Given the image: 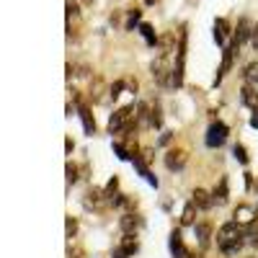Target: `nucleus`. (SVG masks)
<instances>
[{"label":"nucleus","mask_w":258,"mask_h":258,"mask_svg":"<svg viewBox=\"0 0 258 258\" xmlns=\"http://www.w3.org/2000/svg\"><path fill=\"white\" fill-rule=\"evenodd\" d=\"M245 243V227L238 220H230L217 230V248L225 255H235Z\"/></svg>","instance_id":"obj_1"},{"label":"nucleus","mask_w":258,"mask_h":258,"mask_svg":"<svg viewBox=\"0 0 258 258\" xmlns=\"http://www.w3.org/2000/svg\"><path fill=\"white\" fill-rule=\"evenodd\" d=\"M132 111H135V106H124V109L114 111L111 119H109V132H111V135H116V132H129V129L137 124V119H135Z\"/></svg>","instance_id":"obj_2"},{"label":"nucleus","mask_w":258,"mask_h":258,"mask_svg":"<svg viewBox=\"0 0 258 258\" xmlns=\"http://www.w3.org/2000/svg\"><path fill=\"white\" fill-rule=\"evenodd\" d=\"M225 140H227V126H225L222 121H214V124L207 129V145H209V147H220Z\"/></svg>","instance_id":"obj_3"},{"label":"nucleus","mask_w":258,"mask_h":258,"mask_svg":"<svg viewBox=\"0 0 258 258\" xmlns=\"http://www.w3.org/2000/svg\"><path fill=\"white\" fill-rule=\"evenodd\" d=\"M240 47L238 44H235V41H232V44L230 47H225V54H222V64H220V70H217V78H214V83H220L227 73H230V68H232V59H235V52H238Z\"/></svg>","instance_id":"obj_4"},{"label":"nucleus","mask_w":258,"mask_h":258,"mask_svg":"<svg viewBox=\"0 0 258 258\" xmlns=\"http://www.w3.org/2000/svg\"><path fill=\"white\" fill-rule=\"evenodd\" d=\"M186 160H188V155L183 153V150H170V153L165 155V168L168 170H181L186 165Z\"/></svg>","instance_id":"obj_5"},{"label":"nucleus","mask_w":258,"mask_h":258,"mask_svg":"<svg viewBox=\"0 0 258 258\" xmlns=\"http://www.w3.org/2000/svg\"><path fill=\"white\" fill-rule=\"evenodd\" d=\"M140 225H142V220L137 217L135 212H126V214H121V217H119V230L121 232H137Z\"/></svg>","instance_id":"obj_6"},{"label":"nucleus","mask_w":258,"mask_h":258,"mask_svg":"<svg viewBox=\"0 0 258 258\" xmlns=\"http://www.w3.org/2000/svg\"><path fill=\"white\" fill-rule=\"evenodd\" d=\"M250 36H253L250 21H248V18H240V21H238V29H235V39H232V41L240 47V44H245V41H248Z\"/></svg>","instance_id":"obj_7"},{"label":"nucleus","mask_w":258,"mask_h":258,"mask_svg":"<svg viewBox=\"0 0 258 258\" xmlns=\"http://www.w3.org/2000/svg\"><path fill=\"white\" fill-rule=\"evenodd\" d=\"M106 202H109V199H106V194L103 191H98V188H91L88 194H85V207H93V209H101Z\"/></svg>","instance_id":"obj_8"},{"label":"nucleus","mask_w":258,"mask_h":258,"mask_svg":"<svg viewBox=\"0 0 258 258\" xmlns=\"http://www.w3.org/2000/svg\"><path fill=\"white\" fill-rule=\"evenodd\" d=\"M191 202L197 204L199 209H209V207L214 204V199H212V194H207L204 188H197V191H194V194H191Z\"/></svg>","instance_id":"obj_9"},{"label":"nucleus","mask_w":258,"mask_h":258,"mask_svg":"<svg viewBox=\"0 0 258 258\" xmlns=\"http://www.w3.org/2000/svg\"><path fill=\"white\" fill-rule=\"evenodd\" d=\"M240 101L245 103V106H250V109H258V93H255V88L250 83H245L243 85V91H240Z\"/></svg>","instance_id":"obj_10"},{"label":"nucleus","mask_w":258,"mask_h":258,"mask_svg":"<svg viewBox=\"0 0 258 258\" xmlns=\"http://www.w3.org/2000/svg\"><path fill=\"white\" fill-rule=\"evenodd\" d=\"M126 255H135L137 250H140V243H137V238H135V232H124V240H121V245H119Z\"/></svg>","instance_id":"obj_11"},{"label":"nucleus","mask_w":258,"mask_h":258,"mask_svg":"<svg viewBox=\"0 0 258 258\" xmlns=\"http://www.w3.org/2000/svg\"><path fill=\"white\" fill-rule=\"evenodd\" d=\"M227 34H230V24H227L225 18H217V21H214V39H217L220 47L225 44V36Z\"/></svg>","instance_id":"obj_12"},{"label":"nucleus","mask_w":258,"mask_h":258,"mask_svg":"<svg viewBox=\"0 0 258 258\" xmlns=\"http://www.w3.org/2000/svg\"><path fill=\"white\" fill-rule=\"evenodd\" d=\"M170 248H173V255L176 258H191V253L183 248V243H181V235L178 232H173L170 235Z\"/></svg>","instance_id":"obj_13"},{"label":"nucleus","mask_w":258,"mask_h":258,"mask_svg":"<svg viewBox=\"0 0 258 258\" xmlns=\"http://www.w3.org/2000/svg\"><path fill=\"white\" fill-rule=\"evenodd\" d=\"M194 232H197L199 243H202V245H207V243H209V238H212V225H209V222H199V225H194Z\"/></svg>","instance_id":"obj_14"},{"label":"nucleus","mask_w":258,"mask_h":258,"mask_svg":"<svg viewBox=\"0 0 258 258\" xmlns=\"http://www.w3.org/2000/svg\"><path fill=\"white\" fill-rule=\"evenodd\" d=\"M78 114H80V119H83V126H85V132H88V135H96V121H93L91 111L85 109V106H80V109H78Z\"/></svg>","instance_id":"obj_15"},{"label":"nucleus","mask_w":258,"mask_h":258,"mask_svg":"<svg viewBox=\"0 0 258 258\" xmlns=\"http://www.w3.org/2000/svg\"><path fill=\"white\" fill-rule=\"evenodd\" d=\"M235 220H238L240 225H250L253 222V209L245 207V204H240L238 209H235Z\"/></svg>","instance_id":"obj_16"},{"label":"nucleus","mask_w":258,"mask_h":258,"mask_svg":"<svg viewBox=\"0 0 258 258\" xmlns=\"http://www.w3.org/2000/svg\"><path fill=\"white\" fill-rule=\"evenodd\" d=\"M212 199H214V204H225L227 202V178L220 181V188H214Z\"/></svg>","instance_id":"obj_17"},{"label":"nucleus","mask_w":258,"mask_h":258,"mask_svg":"<svg viewBox=\"0 0 258 258\" xmlns=\"http://www.w3.org/2000/svg\"><path fill=\"white\" fill-rule=\"evenodd\" d=\"M197 204H186V209H183V214H181V225H194V217H197Z\"/></svg>","instance_id":"obj_18"},{"label":"nucleus","mask_w":258,"mask_h":258,"mask_svg":"<svg viewBox=\"0 0 258 258\" xmlns=\"http://www.w3.org/2000/svg\"><path fill=\"white\" fill-rule=\"evenodd\" d=\"M245 240L250 245H258V222L253 220L250 225H245Z\"/></svg>","instance_id":"obj_19"},{"label":"nucleus","mask_w":258,"mask_h":258,"mask_svg":"<svg viewBox=\"0 0 258 258\" xmlns=\"http://www.w3.org/2000/svg\"><path fill=\"white\" fill-rule=\"evenodd\" d=\"M140 31H142V36H145V41H147L150 47H155V44H158V36H155V31H153V26H150V24H142Z\"/></svg>","instance_id":"obj_20"},{"label":"nucleus","mask_w":258,"mask_h":258,"mask_svg":"<svg viewBox=\"0 0 258 258\" xmlns=\"http://www.w3.org/2000/svg\"><path fill=\"white\" fill-rule=\"evenodd\" d=\"M135 168H137L140 173H142V176H145V178H147L150 183H153V186H158V178H155L153 173H150V170H147V165H145V163H142L140 158H135Z\"/></svg>","instance_id":"obj_21"},{"label":"nucleus","mask_w":258,"mask_h":258,"mask_svg":"<svg viewBox=\"0 0 258 258\" xmlns=\"http://www.w3.org/2000/svg\"><path fill=\"white\" fill-rule=\"evenodd\" d=\"M245 83H250V85L258 83V62H250L245 68Z\"/></svg>","instance_id":"obj_22"},{"label":"nucleus","mask_w":258,"mask_h":258,"mask_svg":"<svg viewBox=\"0 0 258 258\" xmlns=\"http://www.w3.org/2000/svg\"><path fill=\"white\" fill-rule=\"evenodd\" d=\"M116 188H119V178L114 176V178H111L109 183H106V188H103V194H106V199H109V202H111V199L116 197Z\"/></svg>","instance_id":"obj_23"},{"label":"nucleus","mask_w":258,"mask_h":258,"mask_svg":"<svg viewBox=\"0 0 258 258\" xmlns=\"http://www.w3.org/2000/svg\"><path fill=\"white\" fill-rule=\"evenodd\" d=\"M64 8H68V18H78V16H80V8H78L75 0H68V3H64Z\"/></svg>","instance_id":"obj_24"},{"label":"nucleus","mask_w":258,"mask_h":258,"mask_svg":"<svg viewBox=\"0 0 258 258\" xmlns=\"http://www.w3.org/2000/svg\"><path fill=\"white\" fill-rule=\"evenodd\" d=\"M64 230H68V238H75V232H78V222L73 217H68V222H64Z\"/></svg>","instance_id":"obj_25"},{"label":"nucleus","mask_w":258,"mask_h":258,"mask_svg":"<svg viewBox=\"0 0 258 258\" xmlns=\"http://www.w3.org/2000/svg\"><path fill=\"white\" fill-rule=\"evenodd\" d=\"M232 153H235V158H238L243 165L248 163V155H245V147H243V145H235V150H232Z\"/></svg>","instance_id":"obj_26"},{"label":"nucleus","mask_w":258,"mask_h":258,"mask_svg":"<svg viewBox=\"0 0 258 258\" xmlns=\"http://www.w3.org/2000/svg\"><path fill=\"white\" fill-rule=\"evenodd\" d=\"M78 181V168L73 163H68V183H75Z\"/></svg>","instance_id":"obj_27"},{"label":"nucleus","mask_w":258,"mask_h":258,"mask_svg":"<svg viewBox=\"0 0 258 258\" xmlns=\"http://www.w3.org/2000/svg\"><path fill=\"white\" fill-rule=\"evenodd\" d=\"M137 21H140V11L135 8V11H129V21H126V29H132L135 24H137Z\"/></svg>","instance_id":"obj_28"},{"label":"nucleus","mask_w":258,"mask_h":258,"mask_svg":"<svg viewBox=\"0 0 258 258\" xmlns=\"http://www.w3.org/2000/svg\"><path fill=\"white\" fill-rule=\"evenodd\" d=\"M121 88H124V83H121V80H119V83H114V85H111V91H109V93H111V98H116V96L121 93Z\"/></svg>","instance_id":"obj_29"},{"label":"nucleus","mask_w":258,"mask_h":258,"mask_svg":"<svg viewBox=\"0 0 258 258\" xmlns=\"http://www.w3.org/2000/svg\"><path fill=\"white\" fill-rule=\"evenodd\" d=\"M250 44H253V49L258 52V24L253 26V36H250Z\"/></svg>","instance_id":"obj_30"},{"label":"nucleus","mask_w":258,"mask_h":258,"mask_svg":"<svg viewBox=\"0 0 258 258\" xmlns=\"http://www.w3.org/2000/svg\"><path fill=\"white\" fill-rule=\"evenodd\" d=\"M111 255H114V258H129V255H126L121 248H114V253H111Z\"/></svg>","instance_id":"obj_31"},{"label":"nucleus","mask_w":258,"mask_h":258,"mask_svg":"<svg viewBox=\"0 0 258 258\" xmlns=\"http://www.w3.org/2000/svg\"><path fill=\"white\" fill-rule=\"evenodd\" d=\"M83 6H93V0H83Z\"/></svg>","instance_id":"obj_32"},{"label":"nucleus","mask_w":258,"mask_h":258,"mask_svg":"<svg viewBox=\"0 0 258 258\" xmlns=\"http://www.w3.org/2000/svg\"><path fill=\"white\" fill-rule=\"evenodd\" d=\"M153 3H158V0H147V6H153Z\"/></svg>","instance_id":"obj_33"}]
</instances>
